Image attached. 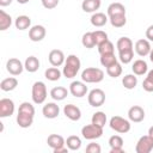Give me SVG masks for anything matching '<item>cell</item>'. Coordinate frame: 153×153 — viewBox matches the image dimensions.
Wrapping results in <instances>:
<instances>
[{
  "instance_id": "c3c4849f",
  "label": "cell",
  "mask_w": 153,
  "mask_h": 153,
  "mask_svg": "<svg viewBox=\"0 0 153 153\" xmlns=\"http://www.w3.org/2000/svg\"><path fill=\"white\" fill-rule=\"evenodd\" d=\"M30 0H17V2L18 4H22V5H24V4H27Z\"/></svg>"
},
{
  "instance_id": "e0dca14e",
  "label": "cell",
  "mask_w": 153,
  "mask_h": 153,
  "mask_svg": "<svg viewBox=\"0 0 153 153\" xmlns=\"http://www.w3.org/2000/svg\"><path fill=\"white\" fill-rule=\"evenodd\" d=\"M63 114L71 121H79L81 118V110L74 104H67L63 106Z\"/></svg>"
},
{
  "instance_id": "277c9868",
  "label": "cell",
  "mask_w": 153,
  "mask_h": 153,
  "mask_svg": "<svg viewBox=\"0 0 153 153\" xmlns=\"http://www.w3.org/2000/svg\"><path fill=\"white\" fill-rule=\"evenodd\" d=\"M47 86L43 81H36L31 88V98L35 104H42L47 99Z\"/></svg>"
},
{
  "instance_id": "4316f807",
  "label": "cell",
  "mask_w": 153,
  "mask_h": 153,
  "mask_svg": "<svg viewBox=\"0 0 153 153\" xmlns=\"http://www.w3.org/2000/svg\"><path fill=\"white\" fill-rule=\"evenodd\" d=\"M109 22L114 27H123L127 23V17L126 13H120V14H114L109 17Z\"/></svg>"
},
{
  "instance_id": "4dcf8cb0",
  "label": "cell",
  "mask_w": 153,
  "mask_h": 153,
  "mask_svg": "<svg viewBox=\"0 0 153 153\" xmlns=\"http://www.w3.org/2000/svg\"><path fill=\"white\" fill-rule=\"evenodd\" d=\"M108 17L114 16V14H120V13H126V7L121 2H112L108 6Z\"/></svg>"
},
{
  "instance_id": "7402d4cb",
  "label": "cell",
  "mask_w": 153,
  "mask_h": 153,
  "mask_svg": "<svg viewBox=\"0 0 153 153\" xmlns=\"http://www.w3.org/2000/svg\"><path fill=\"white\" fill-rule=\"evenodd\" d=\"M68 92L69 90H67L66 87L63 86H56V87H53L50 90V97L54 99V100H63L67 96H68Z\"/></svg>"
},
{
  "instance_id": "d6a6232c",
  "label": "cell",
  "mask_w": 153,
  "mask_h": 153,
  "mask_svg": "<svg viewBox=\"0 0 153 153\" xmlns=\"http://www.w3.org/2000/svg\"><path fill=\"white\" fill-rule=\"evenodd\" d=\"M116 62H117V57L115 56V53H109V54L100 55V65L105 68L112 66Z\"/></svg>"
},
{
  "instance_id": "44dd1931",
  "label": "cell",
  "mask_w": 153,
  "mask_h": 153,
  "mask_svg": "<svg viewBox=\"0 0 153 153\" xmlns=\"http://www.w3.org/2000/svg\"><path fill=\"white\" fill-rule=\"evenodd\" d=\"M102 1L100 0H84L81 2V8L86 13H94L99 10Z\"/></svg>"
},
{
  "instance_id": "484cf974",
  "label": "cell",
  "mask_w": 153,
  "mask_h": 153,
  "mask_svg": "<svg viewBox=\"0 0 153 153\" xmlns=\"http://www.w3.org/2000/svg\"><path fill=\"white\" fill-rule=\"evenodd\" d=\"M30 25H31V19H30V17L24 16V14H23V16H18V17L16 18V20H14V26H16V29H18V30H20V31L29 29Z\"/></svg>"
},
{
  "instance_id": "f546056e",
  "label": "cell",
  "mask_w": 153,
  "mask_h": 153,
  "mask_svg": "<svg viewBox=\"0 0 153 153\" xmlns=\"http://www.w3.org/2000/svg\"><path fill=\"white\" fill-rule=\"evenodd\" d=\"M66 146L69 151H78L81 147V139L76 135H71L66 140Z\"/></svg>"
},
{
  "instance_id": "d6986e66",
  "label": "cell",
  "mask_w": 153,
  "mask_h": 153,
  "mask_svg": "<svg viewBox=\"0 0 153 153\" xmlns=\"http://www.w3.org/2000/svg\"><path fill=\"white\" fill-rule=\"evenodd\" d=\"M47 143L54 151V149H57L60 147H63L66 145V140L59 134H50L47 139Z\"/></svg>"
},
{
  "instance_id": "30bf717a",
  "label": "cell",
  "mask_w": 153,
  "mask_h": 153,
  "mask_svg": "<svg viewBox=\"0 0 153 153\" xmlns=\"http://www.w3.org/2000/svg\"><path fill=\"white\" fill-rule=\"evenodd\" d=\"M69 93L76 98H81L84 96H86L87 93V86H86V82H84L82 80L81 81H72L71 85H69Z\"/></svg>"
},
{
  "instance_id": "e575fe53",
  "label": "cell",
  "mask_w": 153,
  "mask_h": 153,
  "mask_svg": "<svg viewBox=\"0 0 153 153\" xmlns=\"http://www.w3.org/2000/svg\"><path fill=\"white\" fill-rule=\"evenodd\" d=\"M116 48L118 51L133 49V41L129 37H121V38H118V41L116 43Z\"/></svg>"
},
{
  "instance_id": "836d02e7",
  "label": "cell",
  "mask_w": 153,
  "mask_h": 153,
  "mask_svg": "<svg viewBox=\"0 0 153 153\" xmlns=\"http://www.w3.org/2000/svg\"><path fill=\"white\" fill-rule=\"evenodd\" d=\"M106 115H105V112H103V111H97V112H94L93 115H92V118H91V123H93V124H96V126H98V127H104L105 126V123H106Z\"/></svg>"
},
{
  "instance_id": "8fae6325",
  "label": "cell",
  "mask_w": 153,
  "mask_h": 153,
  "mask_svg": "<svg viewBox=\"0 0 153 153\" xmlns=\"http://www.w3.org/2000/svg\"><path fill=\"white\" fill-rule=\"evenodd\" d=\"M13 112H14V102L10 98L0 99V117L1 118L12 116Z\"/></svg>"
},
{
  "instance_id": "1f68e13d",
  "label": "cell",
  "mask_w": 153,
  "mask_h": 153,
  "mask_svg": "<svg viewBox=\"0 0 153 153\" xmlns=\"http://www.w3.org/2000/svg\"><path fill=\"white\" fill-rule=\"evenodd\" d=\"M12 25V17L4 10H0V30L5 31Z\"/></svg>"
},
{
  "instance_id": "3957f363",
  "label": "cell",
  "mask_w": 153,
  "mask_h": 153,
  "mask_svg": "<svg viewBox=\"0 0 153 153\" xmlns=\"http://www.w3.org/2000/svg\"><path fill=\"white\" fill-rule=\"evenodd\" d=\"M104 79V72L100 68L88 67L81 72V80L86 84H97Z\"/></svg>"
},
{
  "instance_id": "6da1fadb",
  "label": "cell",
  "mask_w": 153,
  "mask_h": 153,
  "mask_svg": "<svg viewBox=\"0 0 153 153\" xmlns=\"http://www.w3.org/2000/svg\"><path fill=\"white\" fill-rule=\"evenodd\" d=\"M35 117V108L29 102H23L19 105L17 114V124L20 128H29L33 123Z\"/></svg>"
},
{
  "instance_id": "f1b7e54d",
  "label": "cell",
  "mask_w": 153,
  "mask_h": 153,
  "mask_svg": "<svg viewBox=\"0 0 153 153\" xmlns=\"http://www.w3.org/2000/svg\"><path fill=\"white\" fill-rule=\"evenodd\" d=\"M122 85L127 90H133L137 85V76L135 74H127L122 79Z\"/></svg>"
},
{
  "instance_id": "ab89813d",
  "label": "cell",
  "mask_w": 153,
  "mask_h": 153,
  "mask_svg": "<svg viewBox=\"0 0 153 153\" xmlns=\"http://www.w3.org/2000/svg\"><path fill=\"white\" fill-rule=\"evenodd\" d=\"M93 33V37H94V42H96V45H99L102 44L103 42L108 41V33L103 30H96V31H92Z\"/></svg>"
},
{
  "instance_id": "603a6c76",
  "label": "cell",
  "mask_w": 153,
  "mask_h": 153,
  "mask_svg": "<svg viewBox=\"0 0 153 153\" xmlns=\"http://www.w3.org/2000/svg\"><path fill=\"white\" fill-rule=\"evenodd\" d=\"M131 71H133V73L135 75H143V74H146L147 71H148L147 62L145 60H141V59L134 61V63L131 66Z\"/></svg>"
},
{
  "instance_id": "f35d334b",
  "label": "cell",
  "mask_w": 153,
  "mask_h": 153,
  "mask_svg": "<svg viewBox=\"0 0 153 153\" xmlns=\"http://www.w3.org/2000/svg\"><path fill=\"white\" fill-rule=\"evenodd\" d=\"M106 74H108L109 76H111V78H117V76H120V75L122 74V66H121V63H120V62H116V63H114L112 66L108 67V68H106Z\"/></svg>"
},
{
  "instance_id": "d4e9b609",
  "label": "cell",
  "mask_w": 153,
  "mask_h": 153,
  "mask_svg": "<svg viewBox=\"0 0 153 153\" xmlns=\"http://www.w3.org/2000/svg\"><path fill=\"white\" fill-rule=\"evenodd\" d=\"M24 67L29 73H35L39 68V60L36 56H29L24 62Z\"/></svg>"
},
{
  "instance_id": "b9f144b4",
  "label": "cell",
  "mask_w": 153,
  "mask_h": 153,
  "mask_svg": "<svg viewBox=\"0 0 153 153\" xmlns=\"http://www.w3.org/2000/svg\"><path fill=\"white\" fill-rule=\"evenodd\" d=\"M142 88L146 92H153V79H151L149 76H146V79L142 82Z\"/></svg>"
},
{
  "instance_id": "9c48e42d",
  "label": "cell",
  "mask_w": 153,
  "mask_h": 153,
  "mask_svg": "<svg viewBox=\"0 0 153 153\" xmlns=\"http://www.w3.org/2000/svg\"><path fill=\"white\" fill-rule=\"evenodd\" d=\"M6 69L7 72L11 74V75H19L23 73V71L25 69L24 65L22 63V61L19 59H16V57H12L10 60H7L6 62Z\"/></svg>"
},
{
  "instance_id": "ee69618b",
  "label": "cell",
  "mask_w": 153,
  "mask_h": 153,
  "mask_svg": "<svg viewBox=\"0 0 153 153\" xmlns=\"http://www.w3.org/2000/svg\"><path fill=\"white\" fill-rule=\"evenodd\" d=\"M146 38L151 42H153V25H149L146 29Z\"/></svg>"
},
{
  "instance_id": "2e32d148",
  "label": "cell",
  "mask_w": 153,
  "mask_h": 153,
  "mask_svg": "<svg viewBox=\"0 0 153 153\" xmlns=\"http://www.w3.org/2000/svg\"><path fill=\"white\" fill-rule=\"evenodd\" d=\"M42 114L45 118H49V120H53V118H56L60 114V108L56 103L54 102H50V103H47L43 109H42Z\"/></svg>"
},
{
  "instance_id": "cb8c5ba5",
  "label": "cell",
  "mask_w": 153,
  "mask_h": 153,
  "mask_svg": "<svg viewBox=\"0 0 153 153\" xmlns=\"http://www.w3.org/2000/svg\"><path fill=\"white\" fill-rule=\"evenodd\" d=\"M17 86H18V80H17L14 76L5 78V79L1 80V82H0V88H1L4 92L13 91Z\"/></svg>"
},
{
  "instance_id": "83f0119b",
  "label": "cell",
  "mask_w": 153,
  "mask_h": 153,
  "mask_svg": "<svg viewBox=\"0 0 153 153\" xmlns=\"http://www.w3.org/2000/svg\"><path fill=\"white\" fill-rule=\"evenodd\" d=\"M61 75H62V72L57 67H54V66L45 69V72H44V76L49 81H57L61 78Z\"/></svg>"
},
{
  "instance_id": "d590c367",
  "label": "cell",
  "mask_w": 153,
  "mask_h": 153,
  "mask_svg": "<svg viewBox=\"0 0 153 153\" xmlns=\"http://www.w3.org/2000/svg\"><path fill=\"white\" fill-rule=\"evenodd\" d=\"M97 48H98V53L100 54V55H103V54H109V53H114L115 51V45H114V43L111 42V41H105V42H103L102 44H99V45H97Z\"/></svg>"
},
{
  "instance_id": "7a4b0ae2",
  "label": "cell",
  "mask_w": 153,
  "mask_h": 153,
  "mask_svg": "<svg viewBox=\"0 0 153 153\" xmlns=\"http://www.w3.org/2000/svg\"><path fill=\"white\" fill-rule=\"evenodd\" d=\"M80 67H81L80 59L74 54L68 55L65 63H63L62 74L66 79H73L78 74V72L80 71Z\"/></svg>"
},
{
  "instance_id": "4fadbf2b",
  "label": "cell",
  "mask_w": 153,
  "mask_h": 153,
  "mask_svg": "<svg viewBox=\"0 0 153 153\" xmlns=\"http://www.w3.org/2000/svg\"><path fill=\"white\" fill-rule=\"evenodd\" d=\"M47 35V30L43 25H33L29 30V38L32 42H41Z\"/></svg>"
},
{
  "instance_id": "bcb514c9",
  "label": "cell",
  "mask_w": 153,
  "mask_h": 153,
  "mask_svg": "<svg viewBox=\"0 0 153 153\" xmlns=\"http://www.w3.org/2000/svg\"><path fill=\"white\" fill-rule=\"evenodd\" d=\"M12 1H13V0H0V6H2V7L8 6V5H11Z\"/></svg>"
},
{
  "instance_id": "9a60e30c",
  "label": "cell",
  "mask_w": 153,
  "mask_h": 153,
  "mask_svg": "<svg viewBox=\"0 0 153 153\" xmlns=\"http://www.w3.org/2000/svg\"><path fill=\"white\" fill-rule=\"evenodd\" d=\"M152 48H151V44H149V41L148 39H145V38H141V39H137L135 42V51L139 56L141 57H145L147 55H149Z\"/></svg>"
},
{
  "instance_id": "7c38bea8",
  "label": "cell",
  "mask_w": 153,
  "mask_h": 153,
  "mask_svg": "<svg viewBox=\"0 0 153 153\" xmlns=\"http://www.w3.org/2000/svg\"><path fill=\"white\" fill-rule=\"evenodd\" d=\"M48 60H49V62H50L51 66L60 67V66H62L65 63L66 56H65V54H63L62 50H60V49H53L49 53V55H48Z\"/></svg>"
},
{
  "instance_id": "f907efd6",
  "label": "cell",
  "mask_w": 153,
  "mask_h": 153,
  "mask_svg": "<svg viewBox=\"0 0 153 153\" xmlns=\"http://www.w3.org/2000/svg\"><path fill=\"white\" fill-rule=\"evenodd\" d=\"M149 60H151V62H153V48H152V50H151V53H149Z\"/></svg>"
},
{
  "instance_id": "74e56055",
  "label": "cell",
  "mask_w": 153,
  "mask_h": 153,
  "mask_svg": "<svg viewBox=\"0 0 153 153\" xmlns=\"http://www.w3.org/2000/svg\"><path fill=\"white\" fill-rule=\"evenodd\" d=\"M81 43L85 48L87 49H92L96 47V42H94V37H93V33L92 32H86L82 35V38H81Z\"/></svg>"
},
{
  "instance_id": "7dc6e473",
  "label": "cell",
  "mask_w": 153,
  "mask_h": 153,
  "mask_svg": "<svg viewBox=\"0 0 153 153\" xmlns=\"http://www.w3.org/2000/svg\"><path fill=\"white\" fill-rule=\"evenodd\" d=\"M148 135L153 139V126H152V127H149V129H148Z\"/></svg>"
},
{
  "instance_id": "5b68a950",
  "label": "cell",
  "mask_w": 153,
  "mask_h": 153,
  "mask_svg": "<svg viewBox=\"0 0 153 153\" xmlns=\"http://www.w3.org/2000/svg\"><path fill=\"white\" fill-rule=\"evenodd\" d=\"M109 126L112 130L120 133V134H126L130 130V122L121 116H112L110 118V122H109Z\"/></svg>"
},
{
  "instance_id": "ba28073f",
  "label": "cell",
  "mask_w": 153,
  "mask_h": 153,
  "mask_svg": "<svg viewBox=\"0 0 153 153\" xmlns=\"http://www.w3.org/2000/svg\"><path fill=\"white\" fill-rule=\"evenodd\" d=\"M153 151V139L147 134L139 139L135 146L136 153H151Z\"/></svg>"
},
{
  "instance_id": "8992f818",
  "label": "cell",
  "mask_w": 153,
  "mask_h": 153,
  "mask_svg": "<svg viewBox=\"0 0 153 153\" xmlns=\"http://www.w3.org/2000/svg\"><path fill=\"white\" fill-rule=\"evenodd\" d=\"M81 135L86 140H96V139H99L103 135V128L98 127L93 123L86 124L81 128Z\"/></svg>"
},
{
  "instance_id": "7bdbcfd3",
  "label": "cell",
  "mask_w": 153,
  "mask_h": 153,
  "mask_svg": "<svg viewBox=\"0 0 153 153\" xmlns=\"http://www.w3.org/2000/svg\"><path fill=\"white\" fill-rule=\"evenodd\" d=\"M41 1H42V5H43L44 8L53 10V8H55L59 5V1L60 0H41Z\"/></svg>"
},
{
  "instance_id": "f6af8a7d",
  "label": "cell",
  "mask_w": 153,
  "mask_h": 153,
  "mask_svg": "<svg viewBox=\"0 0 153 153\" xmlns=\"http://www.w3.org/2000/svg\"><path fill=\"white\" fill-rule=\"evenodd\" d=\"M54 153H67L68 152V147H60V148H57V149H54L53 151Z\"/></svg>"
},
{
  "instance_id": "8d00e7d4",
  "label": "cell",
  "mask_w": 153,
  "mask_h": 153,
  "mask_svg": "<svg viewBox=\"0 0 153 153\" xmlns=\"http://www.w3.org/2000/svg\"><path fill=\"white\" fill-rule=\"evenodd\" d=\"M118 59H120V61H121L122 63H124V65L131 62L133 59H134V49L118 51Z\"/></svg>"
},
{
  "instance_id": "52a82bcc",
  "label": "cell",
  "mask_w": 153,
  "mask_h": 153,
  "mask_svg": "<svg viewBox=\"0 0 153 153\" xmlns=\"http://www.w3.org/2000/svg\"><path fill=\"white\" fill-rule=\"evenodd\" d=\"M88 104L93 108H99L105 103V92L100 88H93L87 94Z\"/></svg>"
},
{
  "instance_id": "ffe728a7",
  "label": "cell",
  "mask_w": 153,
  "mask_h": 153,
  "mask_svg": "<svg viewBox=\"0 0 153 153\" xmlns=\"http://www.w3.org/2000/svg\"><path fill=\"white\" fill-rule=\"evenodd\" d=\"M91 24L93 25V26H96V27H102V26H104L106 23H108V20H109V17L105 14V13H103V12H94L92 16H91Z\"/></svg>"
},
{
  "instance_id": "681fc988",
  "label": "cell",
  "mask_w": 153,
  "mask_h": 153,
  "mask_svg": "<svg viewBox=\"0 0 153 153\" xmlns=\"http://www.w3.org/2000/svg\"><path fill=\"white\" fill-rule=\"evenodd\" d=\"M147 76H149L151 79H153V69H151V71L147 73Z\"/></svg>"
},
{
  "instance_id": "60d3db41",
  "label": "cell",
  "mask_w": 153,
  "mask_h": 153,
  "mask_svg": "<svg viewBox=\"0 0 153 153\" xmlns=\"http://www.w3.org/2000/svg\"><path fill=\"white\" fill-rule=\"evenodd\" d=\"M86 152L87 153H100L102 152V147L99 146V143L96 142H91L86 146Z\"/></svg>"
},
{
  "instance_id": "ac0fdd59",
  "label": "cell",
  "mask_w": 153,
  "mask_h": 153,
  "mask_svg": "<svg viewBox=\"0 0 153 153\" xmlns=\"http://www.w3.org/2000/svg\"><path fill=\"white\" fill-rule=\"evenodd\" d=\"M110 153H123V139L120 135H112L109 139Z\"/></svg>"
},
{
  "instance_id": "5bb4252c",
  "label": "cell",
  "mask_w": 153,
  "mask_h": 153,
  "mask_svg": "<svg viewBox=\"0 0 153 153\" xmlns=\"http://www.w3.org/2000/svg\"><path fill=\"white\" fill-rule=\"evenodd\" d=\"M128 118L134 123H139L145 118V110L140 105H133L128 110Z\"/></svg>"
}]
</instances>
